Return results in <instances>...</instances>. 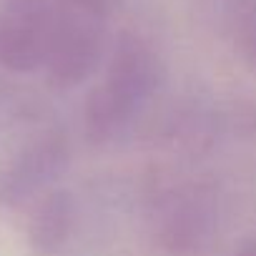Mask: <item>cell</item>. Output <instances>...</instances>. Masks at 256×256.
<instances>
[{
	"mask_svg": "<svg viewBox=\"0 0 256 256\" xmlns=\"http://www.w3.org/2000/svg\"><path fill=\"white\" fill-rule=\"evenodd\" d=\"M161 80V60L138 33H120L113 43L100 80L83 103V131L93 144L123 136L144 113Z\"/></svg>",
	"mask_w": 256,
	"mask_h": 256,
	"instance_id": "cell-1",
	"label": "cell"
},
{
	"mask_svg": "<svg viewBox=\"0 0 256 256\" xmlns=\"http://www.w3.org/2000/svg\"><path fill=\"white\" fill-rule=\"evenodd\" d=\"M113 0H56L46 73L50 86L68 90L88 80L108 50Z\"/></svg>",
	"mask_w": 256,
	"mask_h": 256,
	"instance_id": "cell-2",
	"label": "cell"
},
{
	"mask_svg": "<svg viewBox=\"0 0 256 256\" xmlns=\"http://www.w3.org/2000/svg\"><path fill=\"white\" fill-rule=\"evenodd\" d=\"M68 166V141L56 134H40L26 144L0 174V201L8 206H20L43 191L66 171Z\"/></svg>",
	"mask_w": 256,
	"mask_h": 256,
	"instance_id": "cell-3",
	"label": "cell"
},
{
	"mask_svg": "<svg viewBox=\"0 0 256 256\" xmlns=\"http://www.w3.org/2000/svg\"><path fill=\"white\" fill-rule=\"evenodd\" d=\"M56 3L50 6H6L0 18V63L16 73H30L46 66L50 48Z\"/></svg>",
	"mask_w": 256,
	"mask_h": 256,
	"instance_id": "cell-4",
	"label": "cell"
},
{
	"mask_svg": "<svg viewBox=\"0 0 256 256\" xmlns=\"http://www.w3.org/2000/svg\"><path fill=\"white\" fill-rule=\"evenodd\" d=\"M216 208L208 194L196 186L174 191L158 216V234L171 251L198 248L214 231Z\"/></svg>",
	"mask_w": 256,
	"mask_h": 256,
	"instance_id": "cell-5",
	"label": "cell"
},
{
	"mask_svg": "<svg viewBox=\"0 0 256 256\" xmlns=\"http://www.w3.org/2000/svg\"><path fill=\"white\" fill-rule=\"evenodd\" d=\"M76 226V204L68 191H46L30 218V244L38 254H58Z\"/></svg>",
	"mask_w": 256,
	"mask_h": 256,
	"instance_id": "cell-6",
	"label": "cell"
},
{
	"mask_svg": "<svg viewBox=\"0 0 256 256\" xmlns=\"http://www.w3.org/2000/svg\"><path fill=\"white\" fill-rule=\"evenodd\" d=\"M226 23L238 53L256 68V0H226Z\"/></svg>",
	"mask_w": 256,
	"mask_h": 256,
	"instance_id": "cell-7",
	"label": "cell"
},
{
	"mask_svg": "<svg viewBox=\"0 0 256 256\" xmlns=\"http://www.w3.org/2000/svg\"><path fill=\"white\" fill-rule=\"evenodd\" d=\"M234 256H256V236H254V238H246V241H241Z\"/></svg>",
	"mask_w": 256,
	"mask_h": 256,
	"instance_id": "cell-8",
	"label": "cell"
},
{
	"mask_svg": "<svg viewBox=\"0 0 256 256\" xmlns=\"http://www.w3.org/2000/svg\"><path fill=\"white\" fill-rule=\"evenodd\" d=\"M56 0H6V6H50Z\"/></svg>",
	"mask_w": 256,
	"mask_h": 256,
	"instance_id": "cell-9",
	"label": "cell"
}]
</instances>
